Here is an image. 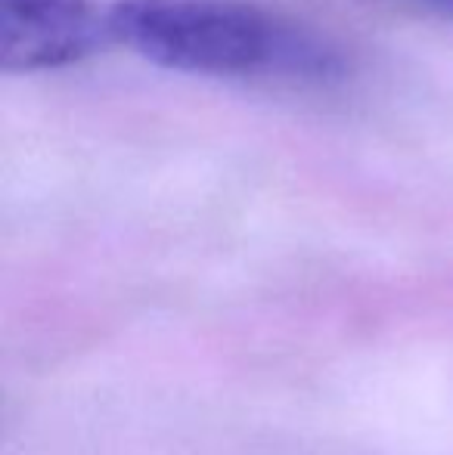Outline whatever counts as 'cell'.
<instances>
[{
  "label": "cell",
  "mask_w": 453,
  "mask_h": 455,
  "mask_svg": "<svg viewBox=\"0 0 453 455\" xmlns=\"http://www.w3.org/2000/svg\"><path fill=\"white\" fill-rule=\"evenodd\" d=\"M109 28L140 60L206 78L327 84L348 68L333 37L252 0H115Z\"/></svg>",
  "instance_id": "1"
},
{
  "label": "cell",
  "mask_w": 453,
  "mask_h": 455,
  "mask_svg": "<svg viewBox=\"0 0 453 455\" xmlns=\"http://www.w3.org/2000/svg\"><path fill=\"white\" fill-rule=\"evenodd\" d=\"M112 41L109 6L97 0H0V66L6 75L75 66Z\"/></svg>",
  "instance_id": "2"
},
{
  "label": "cell",
  "mask_w": 453,
  "mask_h": 455,
  "mask_svg": "<svg viewBox=\"0 0 453 455\" xmlns=\"http://www.w3.org/2000/svg\"><path fill=\"white\" fill-rule=\"evenodd\" d=\"M410 4L423 6V10L435 12V16H444V19H453V0H410Z\"/></svg>",
  "instance_id": "3"
}]
</instances>
